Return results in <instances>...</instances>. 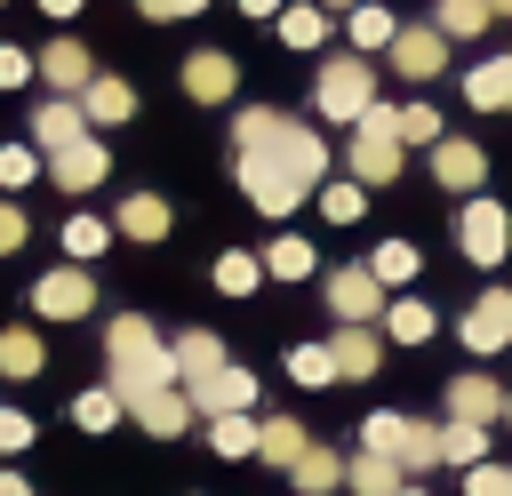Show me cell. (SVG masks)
I'll list each match as a JSON object with an SVG mask.
<instances>
[{
  "mask_svg": "<svg viewBox=\"0 0 512 496\" xmlns=\"http://www.w3.org/2000/svg\"><path fill=\"white\" fill-rule=\"evenodd\" d=\"M456 248H464L480 272H488V264H504V248H512V216H504L488 192H472V200H464V216H456Z\"/></svg>",
  "mask_w": 512,
  "mask_h": 496,
  "instance_id": "cell-4",
  "label": "cell"
},
{
  "mask_svg": "<svg viewBox=\"0 0 512 496\" xmlns=\"http://www.w3.org/2000/svg\"><path fill=\"white\" fill-rule=\"evenodd\" d=\"M80 112H88V128H112V120L136 112V88H128L120 72H96V80L80 88Z\"/></svg>",
  "mask_w": 512,
  "mask_h": 496,
  "instance_id": "cell-19",
  "label": "cell"
},
{
  "mask_svg": "<svg viewBox=\"0 0 512 496\" xmlns=\"http://www.w3.org/2000/svg\"><path fill=\"white\" fill-rule=\"evenodd\" d=\"M104 248H112V224H104V216H64V256H72V264L104 256Z\"/></svg>",
  "mask_w": 512,
  "mask_h": 496,
  "instance_id": "cell-37",
  "label": "cell"
},
{
  "mask_svg": "<svg viewBox=\"0 0 512 496\" xmlns=\"http://www.w3.org/2000/svg\"><path fill=\"white\" fill-rule=\"evenodd\" d=\"M24 240H32V216H24L16 200H0V256H16Z\"/></svg>",
  "mask_w": 512,
  "mask_h": 496,
  "instance_id": "cell-45",
  "label": "cell"
},
{
  "mask_svg": "<svg viewBox=\"0 0 512 496\" xmlns=\"http://www.w3.org/2000/svg\"><path fill=\"white\" fill-rule=\"evenodd\" d=\"M448 128H440V112L416 96V104H400V144H440Z\"/></svg>",
  "mask_w": 512,
  "mask_h": 496,
  "instance_id": "cell-40",
  "label": "cell"
},
{
  "mask_svg": "<svg viewBox=\"0 0 512 496\" xmlns=\"http://www.w3.org/2000/svg\"><path fill=\"white\" fill-rule=\"evenodd\" d=\"M384 368V328L376 320H344L336 336V376H376Z\"/></svg>",
  "mask_w": 512,
  "mask_h": 496,
  "instance_id": "cell-18",
  "label": "cell"
},
{
  "mask_svg": "<svg viewBox=\"0 0 512 496\" xmlns=\"http://www.w3.org/2000/svg\"><path fill=\"white\" fill-rule=\"evenodd\" d=\"M288 376H296L304 392L336 384V344H288Z\"/></svg>",
  "mask_w": 512,
  "mask_h": 496,
  "instance_id": "cell-34",
  "label": "cell"
},
{
  "mask_svg": "<svg viewBox=\"0 0 512 496\" xmlns=\"http://www.w3.org/2000/svg\"><path fill=\"white\" fill-rule=\"evenodd\" d=\"M432 24H440L448 40H480V32L496 24V8H488V0H440V8H432Z\"/></svg>",
  "mask_w": 512,
  "mask_h": 496,
  "instance_id": "cell-33",
  "label": "cell"
},
{
  "mask_svg": "<svg viewBox=\"0 0 512 496\" xmlns=\"http://www.w3.org/2000/svg\"><path fill=\"white\" fill-rule=\"evenodd\" d=\"M464 104L472 112H512V56H488L464 72Z\"/></svg>",
  "mask_w": 512,
  "mask_h": 496,
  "instance_id": "cell-23",
  "label": "cell"
},
{
  "mask_svg": "<svg viewBox=\"0 0 512 496\" xmlns=\"http://www.w3.org/2000/svg\"><path fill=\"white\" fill-rule=\"evenodd\" d=\"M384 56H392V72H400V80H432V72L448 64V32H440V24H400Z\"/></svg>",
  "mask_w": 512,
  "mask_h": 496,
  "instance_id": "cell-8",
  "label": "cell"
},
{
  "mask_svg": "<svg viewBox=\"0 0 512 496\" xmlns=\"http://www.w3.org/2000/svg\"><path fill=\"white\" fill-rule=\"evenodd\" d=\"M312 200H320L328 224H360V216H368V184H360V176H328Z\"/></svg>",
  "mask_w": 512,
  "mask_h": 496,
  "instance_id": "cell-30",
  "label": "cell"
},
{
  "mask_svg": "<svg viewBox=\"0 0 512 496\" xmlns=\"http://www.w3.org/2000/svg\"><path fill=\"white\" fill-rule=\"evenodd\" d=\"M224 368H232V360H224V344H216L208 328H184V336H176V384H184L192 408H208V392L224 384Z\"/></svg>",
  "mask_w": 512,
  "mask_h": 496,
  "instance_id": "cell-6",
  "label": "cell"
},
{
  "mask_svg": "<svg viewBox=\"0 0 512 496\" xmlns=\"http://www.w3.org/2000/svg\"><path fill=\"white\" fill-rule=\"evenodd\" d=\"M32 312H40V320H88V312H96V272H88V264L40 272V280H32Z\"/></svg>",
  "mask_w": 512,
  "mask_h": 496,
  "instance_id": "cell-5",
  "label": "cell"
},
{
  "mask_svg": "<svg viewBox=\"0 0 512 496\" xmlns=\"http://www.w3.org/2000/svg\"><path fill=\"white\" fill-rule=\"evenodd\" d=\"M368 272H376L384 288H400V280H416V272H424V248H416V240H376Z\"/></svg>",
  "mask_w": 512,
  "mask_h": 496,
  "instance_id": "cell-31",
  "label": "cell"
},
{
  "mask_svg": "<svg viewBox=\"0 0 512 496\" xmlns=\"http://www.w3.org/2000/svg\"><path fill=\"white\" fill-rule=\"evenodd\" d=\"M256 432H264V416L256 408H216L208 416V448L232 464V456H256Z\"/></svg>",
  "mask_w": 512,
  "mask_h": 496,
  "instance_id": "cell-21",
  "label": "cell"
},
{
  "mask_svg": "<svg viewBox=\"0 0 512 496\" xmlns=\"http://www.w3.org/2000/svg\"><path fill=\"white\" fill-rule=\"evenodd\" d=\"M368 104H376V72H368V56H360V48L328 56V64H320V80H312V112H320V120H344V128H352V120H360Z\"/></svg>",
  "mask_w": 512,
  "mask_h": 496,
  "instance_id": "cell-3",
  "label": "cell"
},
{
  "mask_svg": "<svg viewBox=\"0 0 512 496\" xmlns=\"http://www.w3.org/2000/svg\"><path fill=\"white\" fill-rule=\"evenodd\" d=\"M24 448H32V416H24V408H0V464L24 456Z\"/></svg>",
  "mask_w": 512,
  "mask_h": 496,
  "instance_id": "cell-43",
  "label": "cell"
},
{
  "mask_svg": "<svg viewBox=\"0 0 512 496\" xmlns=\"http://www.w3.org/2000/svg\"><path fill=\"white\" fill-rule=\"evenodd\" d=\"M40 72V56H24V48H0V88H24Z\"/></svg>",
  "mask_w": 512,
  "mask_h": 496,
  "instance_id": "cell-46",
  "label": "cell"
},
{
  "mask_svg": "<svg viewBox=\"0 0 512 496\" xmlns=\"http://www.w3.org/2000/svg\"><path fill=\"white\" fill-rule=\"evenodd\" d=\"M464 344L488 360V352H504L512 344V288H488L472 312H464Z\"/></svg>",
  "mask_w": 512,
  "mask_h": 496,
  "instance_id": "cell-12",
  "label": "cell"
},
{
  "mask_svg": "<svg viewBox=\"0 0 512 496\" xmlns=\"http://www.w3.org/2000/svg\"><path fill=\"white\" fill-rule=\"evenodd\" d=\"M120 416H128V408H120V392H112V384H88V392L72 400V424H80V432H112Z\"/></svg>",
  "mask_w": 512,
  "mask_h": 496,
  "instance_id": "cell-35",
  "label": "cell"
},
{
  "mask_svg": "<svg viewBox=\"0 0 512 496\" xmlns=\"http://www.w3.org/2000/svg\"><path fill=\"white\" fill-rule=\"evenodd\" d=\"M320 8H328V16H352V8H360V0H320Z\"/></svg>",
  "mask_w": 512,
  "mask_h": 496,
  "instance_id": "cell-51",
  "label": "cell"
},
{
  "mask_svg": "<svg viewBox=\"0 0 512 496\" xmlns=\"http://www.w3.org/2000/svg\"><path fill=\"white\" fill-rule=\"evenodd\" d=\"M408 440H416V416H392V408H376V416L360 424V448H376V456H392V464H408Z\"/></svg>",
  "mask_w": 512,
  "mask_h": 496,
  "instance_id": "cell-25",
  "label": "cell"
},
{
  "mask_svg": "<svg viewBox=\"0 0 512 496\" xmlns=\"http://www.w3.org/2000/svg\"><path fill=\"white\" fill-rule=\"evenodd\" d=\"M304 448H312V440H304V424H296V416H264V432H256V456H264L272 472H288Z\"/></svg>",
  "mask_w": 512,
  "mask_h": 496,
  "instance_id": "cell-26",
  "label": "cell"
},
{
  "mask_svg": "<svg viewBox=\"0 0 512 496\" xmlns=\"http://www.w3.org/2000/svg\"><path fill=\"white\" fill-rule=\"evenodd\" d=\"M272 32H280L288 48H320V40H328V8H320V0H288V8L272 16Z\"/></svg>",
  "mask_w": 512,
  "mask_h": 496,
  "instance_id": "cell-24",
  "label": "cell"
},
{
  "mask_svg": "<svg viewBox=\"0 0 512 496\" xmlns=\"http://www.w3.org/2000/svg\"><path fill=\"white\" fill-rule=\"evenodd\" d=\"M216 288H224V296H256V288H264V256L224 248V256H216Z\"/></svg>",
  "mask_w": 512,
  "mask_h": 496,
  "instance_id": "cell-39",
  "label": "cell"
},
{
  "mask_svg": "<svg viewBox=\"0 0 512 496\" xmlns=\"http://www.w3.org/2000/svg\"><path fill=\"white\" fill-rule=\"evenodd\" d=\"M464 496H512V464H472L464 472Z\"/></svg>",
  "mask_w": 512,
  "mask_h": 496,
  "instance_id": "cell-44",
  "label": "cell"
},
{
  "mask_svg": "<svg viewBox=\"0 0 512 496\" xmlns=\"http://www.w3.org/2000/svg\"><path fill=\"white\" fill-rule=\"evenodd\" d=\"M216 408H256V376H248V368H224V384L208 392V416H216Z\"/></svg>",
  "mask_w": 512,
  "mask_h": 496,
  "instance_id": "cell-42",
  "label": "cell"
},
{
  "mask_svg": "<svg viewBox=\"0 0 512 496\" xmlns=\"http://www.w3.org/2000/svg\"><path fill=\"white\" fill-rule=\"evenodd\" d=\"M40 16H56V24H64V16H80V0H40Z\"/></svg>",
  "mask_w": 512,
  "mask_h": 496,
  "instance_id": "cell-50",
  "label": "cell"
},
{
  "mask_svg": "<svg viewBox=\"0 0 512 496\" xmlns=\"http://www.w3.org/2000/svg\"><path fill=\"white\" fill-rule=\"evenodd\" d=\"M104 360H112L120 408H136V400H152V392L176 384V344H160L152 320H136V312H112L104 320Z\"/></svg>",
  "mask_w": 512,
  "mask_h": 496,
  "instance_id": "cell-2",
  "label": "cell"
},
{
  "mask_svg": "<svg viewBox=\"0 0 512 496\" xmlns=\"http://www.w3.org/2000/svg\"><path fill=\"white\" fill-rule=\"evenodd\" d=\"M344 24H352V48H392V32H400V16H392V8H376V0H360Z\"/></svg>",
  "mask_w": 512,
  "mask_h": 496,
  "instance_id": "cell-36",
  "label": "cell"
},
{
  "mask_svg": "<svg viewBox=\"0 0 512 496\" xmlns=\"http://www.w3.org/2000/svg\"><path fill=\"white\" fill-rule=\"evenodd\" d=\"M104 176H112V152L96 144V128H88L80 144H64V152H48V184H56V192H72V200H80V192H96Z\"/></svg>",
  "mask_w": 512,
  "mask_h": 496,
  "instance_id": "cell-7",
  "label": "cell"
},
{
  "mask_svg": "<svg viewBox=\"0 0 512 496\" xmlns=\"http://www.w3.org/2000/svg\"><path fill=\"white\" fill-rule=\"evenodd\" d=\"M312 264H320V256H312V240H296V232H280V240L264 248V272H272V280H304Z\"/></svg>",
  "mask_w": 512,
  "mask_h": 496,
  "instance_id": "cell-38",
  "label": "cell"
},
{
  "mask_svg": "<svg viewBox=\"0 0 512 496\" xmlns=\"http://www.w3.org/2000/svg\"><path fill=\"white\" fill-rule=\"evenodd\" d=\"M240 8H248V16H264V24H272V16H280V8H288V0H240Z\"/></svg>",
  "mask_w": 512,
  "mask_h": 496,
  "instance_id": "cell-49",
  "label": "cell"
},
{
  "mask_svg": "<svg viewBox=\"0 0 512 496\" xmlns=\"http://www.w3.org/2000/svg\"><path fill=\"white\" fill-rule=\"evenodd\" d=\"M232 176H240V192L256 200V216H296L320 184H328V144H320V128H304V120H288V112H272V104H248L240 120H232Z\"/></svg>",
  "mask_w": 512,
  "mask_h": 496,
  "instance_id": "cell-1",
  "label": "cell"
},
{
  "mask_svg": "<svg viewBox=\"0 0 512 496\" xmlns=\"http://www.w3.org/2000/svg\"><path fill=\"white\" fill-rule=\"evenodd\" d=\"M448 416H464V424H496V416H504V384H496L488 368H464V376L448 384Z\"/></svg>",
  "mask_w": 512,
  "mask_h": 496,
  "instance_id": "cell-16",
  "label": "cell"
},
{
  "mask_svg": "<svg viewBox=\"0 0 512 496\" xmlns=\"http://www.w3.org/2000/svg\"><path fill=\"white\" fill-rule=\"evenodd\" d=\"M288 480H296L304 496H336V488H344V456H336V448H304V456L288 464Z\"/></svg>",
  "mask_w": 512,
  "mask_h": 496,
  "instance_id": "cell-28",
  "label": "cell"
},
{
  "mask_svg": "<svg viewBox=\"0 0 512 496\" xmlns=\"http://www.w3.org/2000/svg\"><path fill=\"white\" fill-rule=\"evenodd\" d=\"M432 176H440L448 192H480V184H488V152L464 144V136H440V144H432Z\"/></svg>",
  "mask_w": 512,
  "mask_h": 496,
  "instance_id": "cell-15",
  "label": "cell"
},
{
  "mask_svg": "<svg viewBox=\"0 0 512 496\" xmlns=\"http://www.w3.org/2000/svg\"><path fill=\"white\" fill-rule=\"evenodd\" d=\"M80 136H88L80 96H48V104H32V144H40V152H64V144H80Z\"/></svg>",
  "mask_w": 512,
  "mask_h": 496,
  "instance_id": "cell-13",
  "label": "cell"
},
{
  "mask_svg": "<svg viewBox=\"0 0 512 496\" xmlns=\"http://www.w3.org/2000/svg\"><path fill=\"white\" fill-rule=\"evenodd\" d=\"M488 8H496V16H512V0H488Z\"/></svg>",
  "mask_w": 512,
  "mask_h": 496,
  "instance_id": "cell-52",
  "label": "cell"
},
{
  "mask_svg": "<svg viewBox=\"0 0 512 496\" xmlns=\"http://www.w3.org/2000/svg\"><path fill=\"white\" fill-rule=\"evenodd\" d=\"M128 416H136V424H144V432H152V440H184V432H192V416H200V408H192V400H184V384H168V392H152V400H136V408H128Z\"/></svg>",
  "mask_w": 512,
  "mask_h": 496,
  "instance_id": "cell-17",
  "label": "cell"
},
{
  "mask_svg": "<svg viewBox=\"0 0 512 496\" xmlns=\"http://www.w3.org/2000/svg\"><path fill=\"white\" fill-rule=\"evenodd\" d=\"M400 496H424V488H400Z\"/></svg>",
  "mask_w": 512,
  "mask_h": 496,
  "instance_id": "cell-54",
  "label": "cell"
},
{
  "mask_svg": "<svg viewBox=\"0 0 512 496\" xmlns=\"http://www.w3.org/2000/svg\"><path fill=\"white\" fill-rule=\"evenodd\" d=\"M504 424H512V392H504Z\"/></svg>",
  "mask_w": 512,
  "mask_h": 496,
  "instance_id": "cell-53",
  "label": "cell"
},
{
  "mask_svg": "<svg viewBox=\"0 0 512 496\" xmlns=\"http://www.w3.org/2000/svg\"><path fill=\"white\" fill-rule=\"evenodd\" d=\"M344 176H360V184H392V176H400V136H376V128H352V152H344Z\"/></svg>",
  "mask_w": 512,
  "mask_h": 496,
  "instance_id": "cell-14",
  "label": "cell"
},
{
  "mask_svg": "<svg viewBox=\"0 0 512 496\" xmlns=\"http://www.w3.org/2000/svg\"><path fill=\"white\" fill-rule=\"evenodd\" d=\"M0 496H32V480H24V472H8V464H0Z\"/></svg>",
  "mask_w": 512,
  "mask_h": 496,
  "instance_id": "cell-48",
  "label": "cell"
},
{
  "mask_svg": "<svg viewBox=\"0 0 512 496\" xmlns=\"http://www.w3.org/2000/svg\"><path fill=\"white\" fill-rule=\"evenodd\" d=\"M168 224H176V208L160 192H128L120 216H112V232H128V240H168Z\"/></svg>",
  "mask_w": 512,
  "mask_h": 496,
  "instance_id": "cell-20",
  "label": "cell"
},
{
  "mask_svg": "<svg viewBox=\"0 0 512 496\" xmlns=\"http://www.w3.org/2000/svg\"><path fill=\"white\" fill-rule=\"evenodd\" d=\"M232 88H240V64H232L224 48H192V56H184V96H192V104H224Z\"/></svg>",
  "mask_w": 512,
  "mask_h": 496,
  "instance_id": "cell-11",
  "label": "cell"
},
{
  "mask_svg": "<svg viewBox=\"0 0 512 496\" xmlns=\"http://www.w3.org/2000/svg\"><path fill=\"white\" fill-rule=\"evenodd\" d=\"M440 464H456V472L488 464V424H464V416H448V424H440Z\"/></svg>",
  "mask_w": 512,
  "mask_h": 496,
  "instance_id": "cell-27",
  "label": "cell"
},
{
  "mask_svg": "<svg viewBox=\"0 0 512 496\" xmlns=\"http://www.w3.org/2000/svg\"><path fill=\"white\" fill-rule=\"evenodd\" d=\"M376 328H384L392 344H424V336H432V304H416V296H392Z\"/></svg>",
  "mask_w": 512,
  "mask_h": 496,
  "instance_id": "cell-32",
  "label": "cell"
},
{
  "mask_svg": "<svg viewBox=\"0 0 512 496\" xmlns=\"http://www.w3.org/2000/svg\"><path fill=\"white\" fill-rule=\"evenodd\" d=\"M32 168H40L32 136H24V144H0V192H24V184H32Z\"/></svg>",
  "mask_w": 512,
  "mask_h": 496,
  "instance_id": "cell-41",
  "label": "cell"
},
{
  "mask_svg": "<svg viewBox=\"0 0 512 496\" xmlns=\"http://www.w3.org/2000/svg\"><path fill=\"white\" fill-rule=\"evenodd\" d=\"M208 0H136V16H152V24H176V16H200Z\"/></svg>",
  "mask_w": 512,
  "mask_h": 496,
  "instance_id": "cell-47",
  "label": "cell"
},
{
  "mask_svg": "<svg viewBox=\"0 0 512 496\" xmlns=\"http://www.w3.org/2000/svg\"><path fill=\"white\" fill-rule=\"evenodd\" d=\"M48 368V344L32 336V328H0V376H16V384H32Z\"/></svg>",
  "mask_w": 512,
  "mask_h": 496,
  "instance_id": "cell-29",
  "label": "cell"
},
{
  "mask_svg": "<svg viewBox=\"0 0 512 496\" xmlns=\"http://www.w3.org/2000/svg\"><path fill=\"white\" fill-rule=\"evenodd\" d=\"M88 80H96V56H88V48L72 40V32L40 48V88H56V96H80Z\"/></svg>",
  "mask_w": 512,
  "mask_h": 496,
  "instance_id": "cell-10",
  "label": "cell"
},
{
  "mask_svg": "<svg viewBox=\"0 0 512 496\" xmlns=\"http://www.w3.org/2000/svg\"><path fill=\"white\" fill-rule=\"evenodd\" d=\"M344 488H352V496H400V488H408V464H392V456L360 448V456L344 464Z\"/></svg>",
  "mask_w": 512,
  "mask_h": 496,
  "instance_id": "cell-22",
  "label": "cell"
},
{
  "mask_svg": "<svg viewBox=\"0 0 512 496\" xmlns=\"http://www.w3.org/2000/svg\"><path fill=\"white\" fill-rule=\"evenodd\" d=\"M384 280L368 272V264H344V272H328V312L336 320H384Z\"/></svg>",
  "mask_w": 512,
  "mask_h": 496,
  "instance_id": "cell-9",
  "label": "cell"
}]
</instances>
